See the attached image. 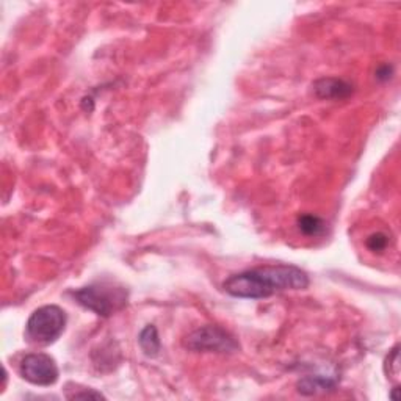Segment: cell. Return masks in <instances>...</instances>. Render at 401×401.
Listing matches in <instances>:
<instances>
[{
	"mask_svg": "<svg viewBox=\"0 0 401 401\" xmlns=\"http://www.w3.org/2000/svg\"><path fill=\"white\" fill-rule=\"evenodd\" d=\"M309 276L295 265H264L257 269L232 274L224 280L223 288L230 297L262 300L285 290H304Z\"/></svg>",
	"mask_w": 401,
	"mask_h": 401,
	"instance_id": "6da1fadb",
	"label": "cell"
},
{
	"mask_svg": "<svg viewBox=\"0 0 401 401\" xmlns=\"http://www.w3.org/2000/svg\"><path fill=\"white\" fill-rule=\"evenodd\" d=\"M80 306L99 316H110L128 304V290L113 283H94L74 292Z\"/></svg>",
	"mask_w": 401,
	"mask_h": 401,
	"instance_id": "7a4b0ae2",
	"label": "cell"
},
{
	"mask_svg": "<svg viewBox=\"0 0 401 401\" xmlns=\"http://www.w3.org/2000/svg\"><path fill=\"white\" fill-rule=\"evenodd\" d=\"M66 328V314L55 304L35 311L25 325V337L32 343L51 345L60 339Z\"/></svg>",
	"mask_w": 401,
	"mask_h": 401,
	"instance_id": "3957f363",
	"label": "cell"
},
{
	"mask_svg": "<svg viewBox=\"0 0 401 401\" xmlns=\"http://www.w3.org/2000/svg\"><path fill=\"white\" fill-rule=\"evenodd\" d=\"M185 347L196 353H235L240 345L226 329L220 326H202L188 334Z\"/></svg>",
	"mask_w": 401,
	"mask_h": 401,
	"instance_id": "277c9868",
	"label": "cell"
},
{
	"mask_svg": "<svg viewBox=\"0 0 401 401\" xmlns=\"http://www.w3.org/2000/svg\"><path fill=\"white\" fill-rule=\"evenodd\" d=\"M19 373L27 383L33 385L47 387L58 381V365L46 353H30L23 357Z\"/></svg>",
	"mask_w": 401,
	"mask_h": 401,
	"instance_id": "5b68a950",
	"label": "cell"
},
{
	"mask_svg": "<svg viewBox=\"0 0 401 401\" xmlns=\"http://www.w3.org/2000/svg\"><path fill=\"white\" fill-rule=\"evenodd\" d=\"M314 91L320 99H345L353 93V87L348 82L335 77H325L314 83Z\"/></svg>",
	"mask_w": 401,
	"mask_h": 401,
	"instance_id": "8992f818",
	"label": "cell"
},
{
	"mask_svg": "<svg viewBox=\"0 0 401 401\" xmlns=\"http://www.w3.org/2000/svg\"><path fill=\"white\" fill-rule=\"evenodd\" d=\"M140 347H142L143 353L149 357H157L160 353L161 343L159 337V331L154 325H147L138 337Z\"/></svg>",
	"mask_w": 401,
	"mask_h": 401,
	"instance_id": "52a82bcc",
	"label": "cell"
},
{
	"mask_svg": "<svg viewBox=\"0 0 401 401\" xmlns=\"http://www.w3.org/2000/svg\"><path fill=\"white\" fill-rule=\"evenodd\" d=\"M334 381L323 376H306L298 383V392L302 395H314L319 390L333 389Z\"/></svg>",
	"mask_w": 401,
	"mask_h": 401,
	"instance_id": "ba28073f",
	"label": "cell"
},
{
	"mask_svg": "<svg viewBox=\"0 0 401 401\" xmlns=\"http://www.w3.org/2000/svg\"><path fill=\"white\" fill-rule=\"evenodd\" d=\"M298 226L302 234L319 235L325 229V221L315 215H302L298 220Z\"/></svg>",
	"mask_w": 401,
	"mask_h": 401,
	"instance_id": "9c48e42d",
	"label": "cell"
},
{
	"mask_svg": "<svg viewBox=\"0 0 401 401\" xmlns=\"http://www.w3.org/2000/svg\"><path fill=\"white\" fill-rule=\"evenodd\" d=\"M387 243H389V238H387L381 232H378V234H373L369 237L367 240V246L369 249L373 252H381L385 249Z\"/></svg>",
	"mask_w": 401,
	"mask_h": 401,
	"instance_id": "30bf717a",
	"label": "cell"
},
{
	"mask_svg": "<svg viewBox=\"0 0 401 401\" xmlns=\"http://www.w3.org/2000/svg\"><path fill=\"white\" fill-rule=\"evenodd\" d=\"M69 400H79V398H105L101 392H96L94 389H85L82 392H74L73 395H68Z\"/></svg>",
	"mask_w": 401,
	"mask_h": 401,
	"instance_id": "8fae6325",
	"label": "cell"
},
{
	"mask_svg": "<svg viewBox=\"0 0 401 401\" xmlns=\"http://www.w3.org/2000/svg\"><path fill=\"white\" fill-rule=\"evenodd\" d=\"M397 390H398V387H393V389H392L390 397H392L393 400H398V397H397Z\"/></svg>",
	"mask_w": 401,
	"mask_h": 401,
	"instance_id": "7c38bea8",
	"label": "cell"
}]
</instances>
